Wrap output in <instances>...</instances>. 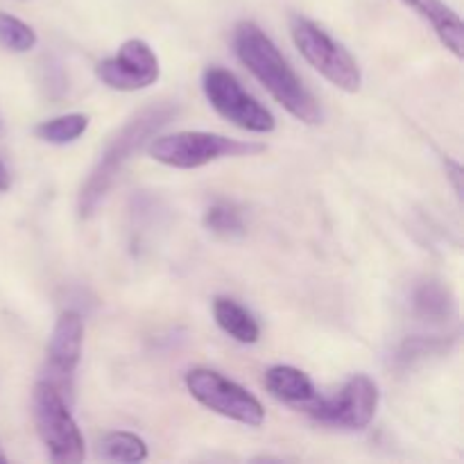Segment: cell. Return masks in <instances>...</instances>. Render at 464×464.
<instances>
[{
    "label": "cell",
    "mask_w": 464,
    "mask_h": 464,
    "mask_svg": "<svg viewBox=\"0 0 464 464\" xmlns=\"http://www.w3.org/2000/svg\"><path fill=\"white\" fill-rule=\"evenodd\" d=\"M236 57L266 86L267 93L297 121L306 125L322 122V109L311 91L304 86L275 41L254 21H240L234 30Z\"/></svg>",
    "instance_id": "cell-1"
},
{
    "label": "cell",
    "mask_w": 464,
    "mask_h": 464,
    "mask_svg": "<svg viewBox=\"0 0 464 464\" xmlns=\"http://www.w3.org/2000/svg\"><path fill=\"white\" fill-rule=\"evenodd\" d=\"M177 104L159 102L140 109L134 118L125 122L121 131L107 143L104 152L91 168L89 177L82 184L80 195H77V211L82 218H91L98 211L100 204L104 202L107 193L116 179L121 177L122 168L127 166L134 152H139L148 140H152L172 118L177 116Z\"/></svg>",
    "instance_id": "cell-2"
},
{
    "label": "cell",
    "mask_w": 464,
    "mask_h": 464,
    "mask_svg": "<svg viewBox=\"0 0 464 464\" xmlns=\"http://www.w3.org/2000/svg\"><path fill=\"white\" fill-rule=\"evenodd\" d=\"M266 150V145L252 140H236L213 131H177L168 136H154L148 152L154 161L177 170H195L225 157H252Z\"/></svg>",
    "instance_id": "cell-3"
},
{
    "label": "cell",
    "mask_w": 464,
    "mask_h": 464,
    "mask_svg": "<svg viewBox=\"0 0 464 464\" xmlns=\"http://www.w3.org/2000/svg\"><path fill=\"white\" fill-rule=\"evenodd\" d=\"M32 415L36 433L48 451L50 460L59 464H77L84 460V438L72 420L63 394L48 381H39L32 394Z\"/></svg>",
    "instance_id": "cell-4"
},
{
    "label": "cell",
    "mask_w": 464,
    "mask_h": 464,
    "mask_svg": "<svg viewBox=\"0 0 464 464\" xmlns=\"http://www.w3.org/2000/svg\"><path fill=\"white\" fill-rule=\"evenodd\" d=\"M290 34L302 57L338 89L356 93L362 84V72L353 54L317 23L304 16L290 21Z\"/></svg>",
    "instance_id": "cell-5"
},
{
    "label": "cell",
    "mask_w": 464,
    "mask_h": 464,
    "mask_svg": "<svg viewBox=\"0 0 464 464\" xmlns=\"http://www.w3.org/2000/svg\"><path fill=\"white\" fill-rule=\"evenodd\" d=\"M186 390L190 397L216 415L227 417L231 421L258 429L266 421V408L249 390L227 379L225 374L207 367H198L186 374Z\"/></svg>",
    "instance_id": "cell-6"
},
{
    "label": "cell",
    "mask_w": 464,
    "mask_h": 464,
    "mask_svg": "<svg viewBox=\"0 0 464 464\" xmlns=\"http://www.w3.org/2000/svg\"><path fill=\"white\" fill-rule=\"evenodd\" d=\"M202 89L208 104L231 125L240 127L252 134H270L275 131L276 121L266 104L258 102L254 95L243 89L238 77L220 66H211L202 75Z\"/></svg>",
    "instance_id": "cell-7"
},
{
    "label": "cell",
    "mask_w": 464,
    "mask_h": 464,
    "mask_svg": "<svg viewBox=\"0 0 464 464\" xmlns=\"http://www.w3.org/2000/svg\"><path fill=\"white\" fill-rule=\"evenodd\" d=\"M379 385L367 374H356L344 383L335 397H315L306 406V412L324 426L343 430H365L372 424L379 408Z\"/></svg>",
    "instance_id": "cell-8"
},
{
    "label": "cell",
    "mask_w": 464,
    "mask_h": 464,
    "mask_svg": "<svg viewBox=\"0 0 464 464\" xmlns=\"http://www.w3.org/2000/svg\"><path fill=\"white\" fill-rule=\"evenodd\" d=\"M95 75L113 91H143L157 84L161 66L150 44L143 39H130L113 57L98 62Z\"/></svg>",
    "instance_id": "cell-9"
},
{
    "label": "cell",
    "mask_w": 464,
    "mask_h": 464,
    "mask_svg": "<svg viewBox=\"0 0 464 464\" xmlns=\"http://www.w3.org/2000/svg\"><path fill=\"white\" fill-rule=\"evenodd\" d=\"M82 344H84V320L80 313L63 311L54 322L53 335L48 344V383H53L59 392H71L72 379H75L77 365L82 358Z\"/></svg>",
    "instance_id": "cell-10"
},
{
    "label": "cell",
    "mask_w": 464,
    "mask_h": 464,
    "mask_svg": "<svg viewBox=\"0 0 464 464\" xmlns=\"http://www.w3.org/2000/svg\"><path fill=\"white\" fill-rule=\"evenodd\" d=\"M403 3L433 25L435 34L440 36V41H442L449 53L456 54L458 59L464 57L462 18L449 5H444L442 0H403Z\"/></svg>",
    "instance_id": "cell-11"
},
{
    "label": "cell",
    "mask_w": 464,
    "mask_h": 464,
    "mask_svg": "<svg viewBox=\"0 0 464 464\" xmlns=\"http://www.w3.org/2000/svg\"><path fill=\"white\" fill-rule=\"evenodd\" d=\"M266 388L272 397L290 406L306 408L317 397V390L308 374L290 365H275L266 372Z\"/></svg>",
    "instance_id": "cell-12"
},
{
    "label": "cell",
    "mask_w": 464,
    "mask_h": 464,
    "mask_svg": "<svg viewBox=\"0 0 464 464\" xmlns=\"http://www.w3.org/2000/svg\"><path fill=\"white\" fill-rule=\"evenodd\" d=\"M213 317L216 324L225 331L229 338H234L240 344H254L261 338V326L254 320L252 313L238 302L229 297H218L213 302Z\"/></svg>",
    "instance_id": "cell-13"
},
{
    "label": "cell",
    "mask_w": 464,
    "mask_h": 464,
    "mask_svg": "<svg viewBox=\"0 0 464 464\" xmlns=\"http://www.w3.org/2000/svg\"><path fill=\"white\" fill-rule=\"evenodd\" d=\"M415 315L424 322H444L453 315V297L438 281H426L412 295Z\"/></svg>",
    "instance_id": "cell-14"
},
{
    "label": "cell",
    "mask_w": 464,
    "mask_h": 464,
    "mask_svg": "<svg viewBox=\"0 0 464 464\" xmlns=\"http://www.w3.org/2000/svg\"><path fill=\"white\" fill-rule=\"evenodd\" d=\"M89 130V116L86 113H66V116L50 118L34 127L36 139L50 145L75 143L84 131Z\"/></svg>",
    "instance_id": "cell-15"
},
{
    "label": "cell",
    "mask_w": 464,
    "mask_h": 464,
    "mask_svg": "<svg viewBox=\"0 0 464 464\" xmlns=\"http://www.w3.org/2000/svg\"><path fill=\"white\" fill-rule=\"evenodd\" d=\"M100 453L113 462H143L148 460V444L127 430H111L100 440Z\"/></svg>",
    "instance_id": "cell-16"
},
{
    "label": "cell",
    "mask_w": 464,
    "mask_h": 464,
    "mask_svg": "<svg viewBox=\"0 0 464 464\" xmlns=\"http://www.w3.org/2000/svg\"><path fill=\"white\" fill-rule=\"evenodd\" d=\"M202 222L204 229L220 236V238H238V236L245 234L243 211H240L234 202H227V199L211 204V207L204 211Z\"/></svg>",
    "instance_id": "cell-17"
},
{
    "label": "cell",
    "mask_w": 464,
    "mask_h": 464,
    "mask_svg": "<svg viewBox=\"0 0 464 464\" xmlns=\"http://www.w3.org/2000/svg\"><path fill=\"white\" fill-rule=\"evenodd\" d=\"M36 32L21 18L0 12V45L9 53H30L36 45Z\"/></svg>",
    "instance_id": "cell-18"
},
{
    "label": "cell",
    "mask_w": 464,
    "mask_h": 464,
    "mask_svg": "<svg viewBox=\"0 0 464 464\" xmlns=\"http://www.w3.org/2000/svg\"><path fill=\"white\" fill-rule=\"evenodd\" d=\"M449 344L440 338H411L401 344L397 358L401 365H412L415 361H421L426 356L442 353Z\"/></svg>",
    "instance_id": "cell-19"
},
{
    "label": "cell",
    "mask_w": 464,
    "mask_h": 464,
    "mask_svg": "<svg viewBox=\"0 0 464 464\" xmlns=\"http://www.w3.org/2000/svg\"><path fill=\"white\" fill-rule=\"evenodd\" d=\"M444 168H447V177L451 179L453 184V190H456L458 198L462 199V166L458 161H453V159H444Z\"/></svg>",
    "instance_id": "cell-20"
},
{
    "label": "cell",
    "mask_w": 464,
    "mask_h": 464,
    "mask_svg": "<svg viewBox=\"0 0 464 464\" xmlns=\"http://www.w3.org/2000/svg\"><path fill=\"white\" fill-rule=\"evenodd\" d=\"M9 186H12V177H9V172H7V168H5V163L0 161V193L9 190Z\"/></svg>",
    "instance_id": "cell-21"
},
{
    "label": "cell",
    "mask_w": 464,
    "mask_h": 464,
    "mask_svg": "<svg viewBox=\"0 0 464 464\" xmlns=\"http://www.w3.org/2000/svg\"><path fill=\"white\" fill-rule=\"evenodd\" d=\"M0 462H5V458H3V456H0Z\"/></svg>",
    "instance_id": "cell-22"
}]
</instances>
